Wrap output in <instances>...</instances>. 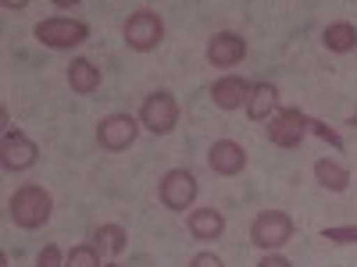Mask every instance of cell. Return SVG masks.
<instances>
[{
    "label": "cell",
    "mask_w": 357,
    "mask_h": 267,
    "mask_svg": "<svg viewBox=\"0 0 357 267\" xmlns=\"http://www.w3.org/2000/svg\"><path fill=\"white\" fill-rule=\"evenodd\" d=\"M50 211H54V200L43 186H22L11 200H8V218L25 228V232H33V228H43L50 221Z\"/></svg>",
    "instance_id": "obj_1"
},
{
    "label": "cell",
    "mask_w": 357,
    "mask_h": 267,
    "mask_svg": "<svg viewBox=\"0 0 357 267\" xmlns=\"http://www.w3.org/2000/svg\"><path fill=\"white\" fill-rule=\"evenodd\" d=\"M122 36H126V47H129V50H136V54H151V50H158L161 40H165V22H161L158 11L139 8V11H132V15L126 18Z\"/></svg>",
    "instance_id": "obj_2"
},
{
    "label": "cell",
    "mask_w": 357,
    "mask_h": 267,
    "mask_svg": "<svg viewBox=\"0 0 357 267\" xmlns=\"http://www.w3.org/2000/svg\"><path fill=\"white\" fill-rule=\"evenodd\" d=\"M33 36L50 50H72V47H82L89 40V25L79 18H43L33 29Z\"/></svg>",
    "instance_id": "obj_3"
},
{
    "label": "cell",
    "mask_w": 357,
    "mask_h": 267,
    "mask_svg": "<svg viewBox=\"0 0 357 267\" xmlns=\"http://www.w3.org/2000/svg\"><path fill=\"white\" fill-rule=\"evenodd\" d=\"M197 178H193V171H186V168H172V171H165L161 175V182H158V200L168 207V211H175V214H186L190 207H193V200H197Z\"/></svg>",
    "instance_id": "obj_4"
},
{
    "label": "cell",
    "mask_w": 357,
    "mask_h": 267,
    "mask_svg": "<svg viewBox=\"0 0 357 267\" xmlns=\"http://www.w3.org/2000/svg\"><path fill=\"white\" fill-rule=\"evenodd\" d=\"M250 239L257 250L275 253L279 246H286L293 239V218L286 211H261L250 225Z\"/></svg>",
    "instance_id": "obj_5"
},
{
    "label": "cell",
    "mask_w": 357,
    "mask_h": 267,
    "mask_svg": "<svg viewBox=\"0 0 357 267\" xmlns=\"http://www.w3.org/2000/svg\"><path fill=\"white\" fill-rule=\"evenodd\" d=\"M139 125L146 132H154V136H168L178 125V104H175V97L165 93V89L151 93L143 100V107H139Z\"/></svg>",
    "instance_id": "obj_6"
},
{
    "label": "cell",
    "mask_w": 357,
    "mask_h": 267,
    "mask_svg": "<svg viewBox=\"0 0 357 267\" xmlns=\"http://www.w3.org/2000/svg\"><path fill=\"white\" fill-rule=\"evenodd\" d=\"M136 136H139V118H132V114H107V118H100V125H97V143L104 146V150H111V154H122V150H129V146L136 143Z\"/></svg>",
    "instance_id": "obj_7"
},
{
    "label": "cell",
    "mask_w": 357,
    "mask_h": 267,
    "mask_svg": "<svg viewBox=\"0 0 357 267\" xmlns=\"http://www.w3.org/2000/svg\"><path fill=\"white\" fill-rule=\"evenodd\" d=\"M307 122L311 118L301 114L296 107H282L275 118H268V143L282 146V150H293V146H301L304 136H307Z\"/></svg>",
    "instance_id": "obj_8"
},
{
    "label": "cell",
    "mask_w": 357,
    "mask_h": 267,
    "mask_svg": "<svg viewBox=\"0 0 357 267\" xmlns=\"http://www.w3.org/2000/svg\"><path fill=\"white\" fill-rule=\"evenodd\" d=\"M40 161V146L33 139H25L22 132H4V139H0V164H4V171H29Z\"/></svg>",
    "instance_id": "obj_9"
},
{
    "label": "cell",
    "mask_w": 357,
    "mask_h": 267,
    "mask_svg": "<svg viewBox=\"0 0 357 267\" xmlns=\"http://www.w3.org/2000/svg\"><path fill=\"white\" fill-rule=\"evenodd\" d=\"M204 54L215 68H236L247 57V40L240 33H215L211 40H207Z\"/></svg>",
    "instance_id": "obj_10"
},
{
    "label": "cell",
    "mask_w": 357,
    "mask_h": 267,
    "mask_svg": "<svg viewBox=\"0 0 357 267\" xmlns=\"http://www.w3.org/2000/svg\"><path fill=\"white\" fill-rule=\"evenodd\" d=\"M207 168L222 178H232L247 168V150L236 139H215V146L207 150Z\"/></svg>",
    "instance_id": "obj_11"
},
{
    "label": "cell",
    "mask_w": 357,
    "mask_h": 267,
    "mask_svg": "<svg viewBox=\"0 0 357 267\" xmlns=\"http://www.w3.org/2000/svg\"><path fill=\"white\" fill-rule=\"evenodd\" d=\"M250 82L247 79H240V75H225V79H218L215 86H211V100H215V107L218 111H240V107H247V100H250Z\"/></svg>",
    "instance_id": "obj_12"
},
{
    "label": "cell",
    "mask_w": 357,
    "mask_h": 267,
    "mask_svg": "<svg viewBox=\"0 0 357 267\" xmlns=\"http://www.w3.org/2000/svg\"><path fill=\"white\" fill-rule=\"evenodd\" d=\"M186 225H190V235H193V239L215 243V239H222V232H225V214L215 211V207H200V211H190Z\"/></svg>",
    "instance_id": "obj_13"
},
{
    "label": "cell",
    "mask_w": 357,
    "mask_h": 267,
    "mask_svg": "<svg viewBox=\"0 0 357 267\" xmlns=\"http://www.w3.org/2000/svg\"><path fill=\"white\" fill-rule=\"evenodd\" d=\"M275 114H279V89L272 82H257L247 100V118L250 122H268Z\"/></svg>",
    "instance_id": "obj_14"
},
{
    "label": "cell",
    "mask_w": 357,
    "mask_h": 267,
    "mask_svg": "<svg viewBox=\"0 0 357 267\" xmlns=\"http://www.w3.org/2000/svg\"><path fill=\"white\" fill-rule=\"evenodd\" d=\"M68 86H72V93H79V97L97 93L100 89V68L93 61H86V57H75V61L68 65Z\"/></svg>",
    "instance_id": "obj_15"
},
{
    "label": "cell",
    "mask_w": 357,
    "mask_h": 267,
    "mask_svg": "<svg viewBox=\"0 0 357 267\" xmlns=\"http://www.w3.org/2000/svg\"><path fill=\"white\" fill-rule=\"evenodd\" d=\"M314 178H318V186L321 189H329V193H347L350 186V171L329 157H318L314 161Z\"/></svg>",
    "instance_id": "obj_16"
},
{
    "label": "cell",
    "mask_w": 357,
    "mask_h": 267,
    "mask_svg": "<svg viewBox=\"0 0 357 267\" xmlns=\"http://www.w3.org/2000/svg\"><path fill=\"white\" fill-rule=\"evenodd\" d=\"M321 43L333 54H350V50H357V29L350 22H333V25H325Z\"/></svg>",
    "instance_id": "obj_17"
},
{
    "label": "cell",
    "mask_w": 357,
    "mask_h": 267,
    "mask_svg": "<svg viewBox=\"0 0 357 267\" xmlns=\"http://www.w3.org/2000/svg\"><path fill=\"white\" fill-rule=\"evenodd\" d=\"M93 246L97 250H104V253H111V257H118V253H126V228L122 225H100L97 228V235H93Z\"/></svg>",
    "instance_id": "obj_18"
},
{
    "label": "cell",
    "mask_w": 357,
    "mask_h": 267,
    "mask_svg": "<svg viewBox=\"0 0 357 267\" xmlns=\"http://www.w3.org/2000/svg\"><path fill=\"white\" fill-rule=\"evenodd\" d=\"M65 267H100V253L93 243H86V246H75L68 257H65Z\"/></svg>",
    "instance_id": "obj_19"
},
{
    "label": "cell",
    "mask_w": 357,
    "mask_h": 267,
    "mask_svg": "<svg viewBox=\"0 0 357 267\" xmlns=\"http://www.w3.org/2000/svg\"><path fill=\"white\" fill-rule=\"evenodd\" d=\"M321 239L340 243V246H350V243H357V225H325V228H321Z\"/></svg>",
    "instance_id": "obj_20"
},
{
    "label": "cell",
    "mask_w": 357,
    "mask_h": 267,
    "mask_svg": "<svg viewBox=\"0 0 357 267\" xmlns=\"http://www.w3.org/2000/svg\"><path fill=\"white\" fill-rule=\"evenodd\" d=\"M307 132H314L318 139H325L329 146H336V150H343V139H340V132H336V129H329L325 122H318V118H311V122H307Z\"/></svg>",
    "instance_id": "obj_21"
},
{
    "label": "cell",
    "mask_w": 357,
    "mask_h": 267,
    "mask_svg": "<svg viewBox=\"0 0 357 267\" xmlns=\"http://www.w3.org/2000/svg\"><path fill=\"white\" fill-rule=\"evenodd\" d=\"M36 267H65L61 250H57L54 243H50V246H43V250H40V257H36Z\"/></svg>",
    "instance_id": "obj_22"
},
{
    "label": "cell",
    "mask_w": 357,
    "mask_h": 267,
    "mask_svg": "<svg viewBox=\"0 0 357 267\" xmlns=\"http://www.w3.org/2000/svg\"><path fill=\"white\" fill-rule=\"evenodd\" d=\"M190 267H225L215 253H197L193 260H190Z\"/></svg>",
    "instance_id": "obj_23"
},
{
    "label": "cell",
    "mask_w": 357,
    "mask_h": 267,
    "mask_svg": "<svg viewBox=\"0 0 357 267\" xmlns=\"http://www.w3.org/2000/svg\"><path fill=\"white\" fill-rule=\"evenodd\" d=\"M257 267H293V264H289L286 257H279V253H268V257H264Z\"/></svg>",
    "instance_id": "obj_24"
},
{
    "label": "cell",
    "mask_w": 357,
    "mask_h": 267,
    "mask_svg": "<svg viewBox=\"0 0 357 267\" xmlns=\"http://www.w3.org/2000/svg\"><path fill=\"white\" fill-rule=\"evenodd\" d=\"M350 125H354V129H357V114H354V118H350Z\"/></svg>",
    "instance_id": "obj_25"
},
{
    "label": "cell",
    "mask_w": 357,
    "mask_h": 267,
    "mask_svg": "<svg viewBox=\"0 0 357 267\" xmlns=\"http://www.w3.org/2000/svg\"><path fill=\"white\" fill-rule=\"evenodd\" d=\"M107 267H122V264H107Z\"/></svg>",
    "instance_id": "obj_26"
}]
</instances>
